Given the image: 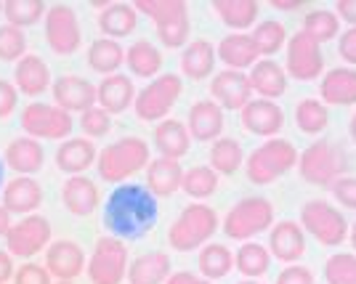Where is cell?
Wrapping results in <instances>:
<instances>
[{
	"label": "cell",
	"instance_id": "obj_1",
	"mask_svg": "<svg viewBox=\"0 0 356 284\" xmlns=\"http://www.w3.org/2000/svg\"><path fill=\"white\" fill-rule=\"evenodd\" d=\"M157 197L141 183L118 186L104 205L106 231L118 240H141L157 224Z\"/></svg>",
	"mask_w": 356,
	"mask_h": 284
},
{
	"label": "cell",
	"instance_id": "obj_2",
	"mask_svg": "<svg viewBox=\"0 0 356 284\" xmlns=\"http://www.w3.org/2000/svg\"><path fill=\"white\" fill-rule=\"evenodd\" d=\"M216 228H218L216 210L202 202H194L173 221L168 231V242L178 253H189V250H197L200 244H205L216 234Z\"/></svg>",
	"mask_w": 356,
	"mask_h": 284
},
{
	"label": "cell",
	"instance_id": "obj_3",
	"mask_svg": "<svg viewBox=\"0 0 356 284\" xmlns=\"http://www.w3.org/2000/svg\"><path fill=\"white\" fill-rule=\"evenodd\" d=\"M300 167V178L314 183V186H327L343 178V173L348 170V157L341 149V144L335 141H316L309 149L298 157Z\"/></svg>",
	"mask_w": 356,
	"mask_h": 284
},
{
	"label": "cell",
	"instance_id": "obj_4",
	"mask_svg": "<svg viewBox=\"0 0 356 284\" xmlns=\"http://www.w3.org/2000/svg\"><path fill=\"white\" fill-rule=\"evenodd\" d=\"M149 165V147L147 141L136 138V135H125L115 144H109L102 154H99V176L109 183H120L128 176H134L136 170Z\"/></svg>",
	"mask_w": 356,
	"mask_h": 284
},
{
	"label": "cell",
	"instance_id": "obj_5",
	"mask_svg": "<svg viewBox=\"0 0 356 284\" xmlns=\"http://www.w3.org/2000/svg\"><path fill=\"white\" fill-rule=\"evenodd\" d=\"M136 11L154 19L160 40L168 48H178L189 37V11L184 0H136Z\"/></svg>",
	"mask_w": 356,
	"mask_h": 284
},
{
	"label": "cell",
	"instance_id": "obj_6",
	"mask_svg": "<svg viewBox=\"0 0 356 284\" xmlns=\"http://www.w3.org/2000/svg\"><path fill=\"white\" fill-rule=\"evenodd\" d=\"M298 162V149L287 138H271L248 157V178L252 183H271Z\"/></svg>",
	"mask_w": 356,
	"mask_h": 284
},
{
	"label": "cell",
	"instance_id": "obj_7",
	"mask_svg": "<svg viewBox=\"0 0 356 284\" xmlns=\"http://www.w3.org/2000/svg\"><path fill=\"white\" fill-rule=\"evenodd\" d=\"M271 221H274V208L266 197H245L229 210V215L223 221V231L229 240L242 242L266 231Z\"/></svg>",
	"mask_w": 356,
	"mask_h": 284
},
{
	"label": "cell",
	"instance_id": "obj_8",
	"mask_svg": "<svg viewBox=\"0 0 356 284\" xmlns=\"http://www.w3.org/2000/svg\"><path fill=\"white\" fill-rule=\"evenodd\" d=\"M300 224L314 234V240L327 247H338L348 237V224L338 208H332L325 199H312L300 208Z\"/></svg>",
	"mask_w": 356,
	"mask_h": 284
},
{
	"label": "cell",
	"instance_id": "obj_9",
	"mask_svg": "<svg viewBox=\"0 0 356 284\" xmlns=\"http://www.w3.org/2000/svg\"><path fill=\"white\" fill-rule=\"evenodd\" d=\"M128 276V250L118 237H102L88 260L90 284H120Z\"/></svg>",
	"mask_w": 356,
	"mask_h": 284
},
{
	"label": "cell",
	"instance_id": "obj_10",
	"mask_svg": "<svg viewBox=\"0 0 356 284\" xmlns=\"http://www.w3.org/2000/svg\"><path fill=\"white\" fill-rule=\"evenodd\" d=\"M181 77L178 75H160L154 83H149L147 88L136 96V115L141 120L154 122L165 117L170 112V106L176 104L181 96Z\"/></svg>",
	"mask_w": 356,
	"mask_h": 284
},
{
	"label": "cell",
	"instance_id": "obj_11",
	"mask_svg": "<svg viewBox=\"0 0 356 284\" xmlns=\"http://www.w3.org/2000/svg\"><path fill=\"white\" fill-rule=\"evenodd\" d=\"M22 128L30 138H64L72 131V115L61 106L30 104L22 112Z\"/></svg>",
	"mask_w": 356,
	"mask_h": 284
},
{
	"label": "cell",
	"instance_id": "obj_12",
	"mask_svg": "<svg viewBox=\"0 0 356 284\" xmlns=\"http://www.w3.org/2000/svg\"><path fill=\"white\" fill-rule=\"evenodd\" d=\"M45 40L59 56H70L80 48V24L70 6L59 3L45 11Z\"/></svg>",
	"mask_w": 356,
	"mask_h": 284
},
{
	"label": "cell",
	"instance_id": "obj_13",
	"mask_svg": "<svg viewBox=\"0 0 356 284\" xmlns=\"http://www.w3.org/2000/svg\"><path fill=\"white\" fill-rule=\"evenodd\" d=\"M325 59H322V45L312 35L300 30L287 43V72L296 80H314L322 75Z\"/></svg>",
	"mask_w": 356,
	"mask_h": 284
},
{
	"label": "cell",
	"instance_id": "obj_14",
	"mask_svg": "<svg viewBox=\"0 0 356 284\" xmlns=\"http://www.w3.org/2000/svg\"><path fill=\"white\" fill-rule=\"evenodd\" d=\"M8 250L16 258H32L43 250L45 244L51 242V224L45 221L43 215H24L22 221H16L8 234Z\"/></svg>",
	"mask_w": 356,
	"mask_h": 284
},
{
	"label": "cell",
	"instance_id": "obj_15",
	"mask_svg": "<svg viewBox=\"0 0 356 284\" xmlns=\"http://www.w3.org/2000/svg\"><path fill=\"white\" fill-rule=\"evenodd\" d=\"M45 269L59 282H72L74 276H80L83 269H86V253H83V247L77 242H54L48 247V253H45Z\"/></svg>",
	"mask_w": 356,
	"mask_h": 284
},
{
	"label": "cell",
	"instance_id": "obj_16",
	"mask_svg": "<svg viewBox=\"0 0 356 284\" xmlns=\"http://www.w3.org/2000/svg\"><path fill=\"white\" fill-rule=\"evenodd\" d=\"M210 93L226 109H245V106L250 104L252 96L250 77L245 75V72H237V69H223V72L213 77Z\"/></svg>",
	"mask_w": 356,
	"mask_h": 284
},
{
	"label": "cell",
	"instance_id": "obj_17",
	"mask_svg": "<svg viewBox=\"0 0 356 284\" xmlns=\"http://www.w3.org/2000/svg\"><path fill=\"white\" fill-rule=\"evenodd\" d=\"M54 99H56V106H61L70 115L72 112H86L96 104V88L86 77L64 75L54 83Z\"/></svg>",
	"mask_w": 356,
	"mask_h": 284
},
{
	"label": "cell",
	"instance_id": "obj_18",
	"mask_svg": "<svg viewBox=\"0 0 356 284\" xmlns=\"http://www.w3.org/2000/svg\"><path fill=\"white\" fill-rule=\"evenodd\" d=\"M282 122V109L268 99H250V104L242 109V125L255 135H277Z\"/></svg>",
	"mask_w": 356,
	"mask_h": 284
},
{
	"label": "cell",
	"instance_id": "obj_19",
	"mask_svg": "<svg viewBox=\"0 0 356 284\" xmlns=\"http://www.w3.org/2000/svg\"><path fill=\"white\" fill-rule=\"evenodd\" d=\"M40 202H43V189L32 176H19V178L8 181V186L3 189V208L11 215L14 212L27 215L40 208Z\"/></svg>",
	"mask_w": 356,
	"mask_h": 284
},
{
	"label": "cell",
	"instance_id": "obj_20",
	"mask_svg": "<svg viewBox=\"0 0 356 284\" xmlns=\"http://www.w3.org/2000/svg\"><path fill=\"white\" fill-rule=\"evenodd\" d=\"M268 253L271 258H280L282 263H296L300 255L306 253V237H303V226L293 221H282L271 228V240H268Z\"/></svg>",
	"mask_w": 356,
	"mask_h": 284
},
{
	"label": "cell",
	"instance_id": "obj_21",
	"mask_svg": "<svg viewBox=\"0 0 356 284\" xmlns=\"http://www.w3.org/2000/svg\"><path fill=\"white\" fill-rule=\"evenodd\" d=\"M61 199L72 215L83 218V215H90L99 205V189L86 176H70L61 186Z\"/></svg>",
	"mask_w": 356,
	"mask_h": 284
},
{
	"label": "cell",
	"instance_id": "obj_22",
	"mask_svg": "<svg viewBox=\"0 0 356 284\" xmlns=\"http://www.w3.org/2000/svg\"><path fill=\"white\" fill-rule=\"evenodd\" d=\"M96 101L106 115H120L134 104V83L128 75H106L96 88Z\"/></svg>",
	"mask_w": 356,
	"mask_h": 284
},
{
	"label": "cell",
	"instance_id": "obj_23",
	"mask_svg": "<svg viewBox=\"0 0 356 284\" xmlns=\"http://www.w3.org/2000/svg\"><path fill=\"white\" fill-rule=\"evenodd\" d=\"M223 131V112L216 101H197L189 109V135L197 141H216Z\"/></svg>",
	"mask_w": 356,
	"mask_h": 284
},
{
	"label": "cell",
	"instance_id": "obj_24",
	"mask_svg": "<svg viewBox=\"0 0 356 284\" xmlns=\"http://www.w3.org/2000/svg\"><path fill=\"white\" fill-rule=\"evenodd\" d=\"M216 53L221 56L223 64H229V69H237V72H242L245 67H252L258 61V56H261L255 43H252L250 32H232V35H226Z\"/></svg>",
	"mask_w": 356,
	"mask_h": 284
},
{
	"label": "cell",
	"instance_id": "obj_25",
	"mask_svg": "<svg viewBox=\"0 0 356 284\" xmlns=\"http://www.w3.org/2000/svg\"><path fill=\"white\" fill-rule=\"evenodd\" d=\"M43 147L38 144V138H30V135H22L11 141V147L6 151V162L11 170H16L19 176H32L43 167Z\"/></svg>",
	"mask_w": 356,
	"mask_h": 284
},
{
	"label": "cell",
	"instance_id": "obj_26",
	"mask_svg": "<svg viewBox=\"0 0 356 284\" xmlns=\"http://www.w3.org/2000/svg\"><path fill=\"white\" fill-rule=\"evenodd\" d=\"M250 85L255 93H261V99L274 101L277 96H282L287 90V75L277 61H255L250 69Z\"/></svg>",
	"mask_w": 356,
	"mask_h": 284
},
{
	"label": "cell",
	"instance_id": "obj_27",
	"mask_svg": "<svg viewBox=\"0 0 356 284\" xmlns=\"http://www.w3.org/2000/svg\"><path fill=\"white\" fill-rule=\"evenodd\" d=\"M319 93L327 104H356V69L351 67L330 69L319 85Z\"/></svg>",
	"mask_w": 356,
	"mask_h": 284
},
{
	"label": "cell",
	"instance_id": "obj_28",
	"mask_svg": "<svg viewBox=\"0 0 356 284\" xmlns=\"http://www.w3.org/2000/svg\"><path fill=\"white\" fill-rule=\"evenodd\" d=\"M170 276V258L165 253H144L128 266L131 284H163Z\"/></svg>",
	"mask_w": 356,
	"mask_h": 284
},
{
	"label": "cell",
	"instance_id": "obj_29",
	"mask_svg": "<svg viewBox=\"0 0 356 284\" xmlns=\"http://www.w3.org/2000/svg\"><path fill=\"white\" fill-rule=\"evenodd\" d=\"M181 181H184V170L178 160L160 157L147 165V186L154 197H170L181 186Z\"/></svg>",
	"mask_w": 356,
	"mask_h": 284
},
{
	"label": "cell",
	"instance_id": "obj_30",
	"mask_svg": "<svg viewBox=\"0 0 356 284\" xmlns=\"http://www.w3.org/2000/svg\"><path fill=\"white\" fill-rule=\"evenodd\" d=\"M189 128H184L178 120H165L154 128V147L168 160H181L189 151Z\"/></svg>",
	"mask_w": 356,
	"mask_h": 284
},
{
	"label": "cell",
	"instance_id": "obj_31",
	"mask_svg": "<svg viewBox=\"0 0 356 284\" xmlns=\"http://www.w3.org/2000/svg\"><path fill=\"white\" fill-rule=\"evenodd\" d=\"M51 83V72L40 56H24L16 64V90L24 96H40Z\"/></svg>",
	"mask_w": 356,
	"mask_h": 284
},
{
	"label": "cell",
	"instance_id": "obj_32",
	"mask_svg": "<svg viewBox=\"0 0 356 284\" xmlns=\"http://www.w3.org/2000/svg\"><path fill=\"white\" fill-rule=\"evenodd\" d=\"M213 11L221 16L226 27L245 32L258 19V3L255 0H213Z\"/></svg>",
	"mask_w": 356,
	"mask_h": 284
},
{
	"label": "cell",
	"instance_id": "obj_33",
	"mask_svg": "<svg viewBox=\"0 0 356 284\" xmlns=\"http://www.w3.org/2000/svg\"><path fill=\"white\" fill-rule=\"evenodd\" d=\"M213 67H216V48H213L210 40L200 37V40L186 45V51L181 56L184 75L192 77V80H202V77H208L213 72Z\"/></svg>",
	"mask_w": 356,
	"mask_h": 284
},
{
	"label": "cell",
	"instance_id": "obj_34",
	"mask_svg": "<svg viewBox=\"0 0 356 284\" xmlns=\"http://www.w3.org/2000/svg\"><path fill=\"white\" fill-rule=\"evenodd\" d=\"M96 157V149L88 138H70L56 151V165L70 176H80Z\"/></svg>",
	"mask_w": 356,
	"mask_h": 284
},
{
	"label": "cell",
	"instance_id": "obj_35",
	"mask_svg": "<svg viewBox=\"0 0 356 284\" xmlns=\"http://www.w3.org/2000/svg\"><path fill=\"white\" fill-rule=\"evenodd\" d=\"M99 27L109 35V40L131 35L136 30V8L128 3H109L99 16Z\"/></svg>",
	"mask_w": 356,
	"mask_h": 284
},
{
	"label": "cell",
	"instance_id": "obj_36",
	"mask_svg": "<svg viewBox=\"0 0 356 284\" xmlns=\"http://www.w3.org/2000/svg\"><path fill=\"white\" fill-rule=\"evenodd\" d=\"M125 64L136 77H152L163 67V53L149 40H138L125 51Z\"/></svg>",
	"mask_w": 356,
	"mask_h": 284
},
{
	"label": "cell",
	"instance_id": "obj_37",
	"mask_svg": "<svg viewBox=\"0 0 356 284\" xmlns=\"http://www.w3.org/2000/svg\"><path fill=\"white\" fill-rule=\"evenodd\" d=\"M125 61V51L118 40L102 37L88 48V64L90 69L102 72V75H118V67Z\"/></svg>",
	"mask_w": 356,
	"mask_h": 284
},
{
	"label": "cell",
	"instance_id": "obj_38",
	"mask_svg": "<svg viewBox=\"0 0 356 284\" xmlns=\"http://www.w3.org/2000/svg\"><path fill=\"white\" fill-rule=\"evenodd\" d=\"M234 266L239 269L242 276H261L266 274L268 266H271V253H268L264 244H255V242H248L239 247V253L234 255Z\"/></svg>",
	"mask_w": 356,
	"mask_h": 284
},
{
	"label": "cell",
	"instance_id": "obj_39",
	"mask_svg": "<svg viewBox=\"0 0 356 284\" xmlns=\"http://www.w3.org/2000/svg\"><path fill=\"white\" fill-rule=\"evenodd\" d=\"M3 14L8 19L11 27H32L45 16L43 0H6L3 3Z\"/></svg>",
	"mask_w": 356,
	"mask_h": 284
},
{
	"label": "cell",
	"instance_id": "obj_40",
	"mask_svg": "<svg viewBox=\"0 0 356 284\" xmlns=\"http://www.w3.org/2000/svg\"><path fill=\"white\" fill-rule=\"evenodd\" d=\"M181 186L192 199H208L216 192V186H218V173L210 165H197V167H189L184 173Z\"/></svg>",
	"mask_w": 356,
	"mask_h": 284
},
{
	"label": "cell",
	"instance_id": "obj_41",
	"mask_svg": "<svg viewBox=\"0 0 356 284\" xmlns=\"http://www.w3.org/2000/svg\"><path fill=\"white\" fill-rule=\"evenodd\" d=\"M239 165H242V147L237 141L234 138H216L210 147V167L216 173L232 176Z\"/></svg>",
	"mask_w": 356,
	"mask_h": 284
},
{
	"label": "cell",
	"instance_id": "obj_42",
	"mask_svg": "<svg viewBox=\"0 0 356 284\" xmlns=\"http://www.w3.org/2000/svg\"><path fill=\"white\" fill-rule=\"evenodd\" d=\"M232 266H234V255L229 253L223 244H208V247H202V253H200V271H202V276L208 282L226 276L232 271Z\"/></svg>",
	"mask_w": 356,
	"mask_h": 284
},
{
	"label": "cell",
	"instance_id": "obj_43",
	"mask_svg": "<svg viewBox=\"0 0 356 284\" xmlns=\"http://www.w3.org/2000/svg\"><path fill=\"white\" fill-rule=\"evenodd\" d=\"M296 122L303 133H319L325 131L327 122H330V112L322 101L316 99H303L296 109Z\"/></svg>",
	"mask_w": 356,
	"mask_h": 284
},
{
	"label": "cell",
	"instance_id": "obj_44",
	"mask_svg": "<svg viewBox=\"0 0 356 284\" xmlns=\"http://www.w3.org/2000/svg\"><path fill=\"white\" fill-rule=\"evenodd\" d=\"M250 35H252V43H255V48H258V53H261V56H271V53H277L284 43V27L280 24V22H274V19L261 22Z\"/></svg>",
	"mask_w": 356,
	"mask_h": 284
},
{
	"label": "cell",
	"instance_id": "obj_45",
	"mask_svg": "<svg viewBox=\"0 0 356 284\" xmlns=\"http://www.w3.org/2000/svg\"><path fill=\"white\" fill-rule=\"evenodd\" d=\"M338 24H341L338 14H332V11H312L303 19V32L322 43V40H330V37L338 35Z\"/></svg>",
	"mask_w": 356,
	"mask_h": 284
},
{
	"label": "cell",
	"instance_id": "obj_46",
	"mask_svg": "<svg viewBox=\"0 0 356 284\" xmlns=\"http://www.w3.org/2000/svg\"><path fill=\"white\" fill-rule=\"evenodd\" d=\"M327 284H356V255L338 253L325 263Z\"/></svg>",
	"mask_w": 356,
	"mask_h": 284
},
{
	"label": "cell",
	"instance_id": "obj_47",
	"mask_svg": "<svg viewBox=\"0 0 356 284\" xmlns=\"http://www.w3.org/2000/svg\"><path fill=\"white\" fill-rule=\"evenodd\" d=\"M24 51H27V37L19 27L11 24H3L0 27V59L3 61H22L24 59Z\"/></svg>",
	"mask_w": 356,
	"mask_h": 284
},
{
	"label": "cell",
	"instance_id": "obj_48",
	"mask_svg": "<svg viewBox=\"0 0 356 284\" xmlns=\"http://www.w3.org/2000/svg\"><path fill=\"white\" fill-rule=\"evenodd\" d=\"M109 125H112V115H106L102 106H90L83 112L80 117V131L88 135V138H102L109 133Z\"/></svg>",
	"mask_w": 356,
	"mask_h": 284
},
{
	"label": "cell",
	"instance_id": "obj_49",
	"mask_svg": "<svg viewBox=\"0 0 356 284\" xmlns=\"http://www.w3.org/2000/svg\"><path fill=\"white\" fill-rule=\"evenodd\" d=\"M14 284H51V274L38 263H22L14 274Z\"/></svg>",
	"mask_w": 356,
	"mask_h": 284
},
{
	"label": "cell",
	"instance_id": "obj_50",
	"mask_svg": "<svg viewBox=\"0 0 356 284\" xmlns=\"http://www.w3.org/2000/svg\"><path fill=\"white\" fill-rule=\"evenodd\" d=\"M332 194L341 205L356 210V178H346V176L338 178L332 183Z\"/></svg>",
	"mask_w": 356,
	"mask_h": 284
},
{
	"label": "cell",
	"instance_id": "obj_51",
	"mask_svg": "<svg viewBox=\"0 0 356 284\" xmlns=\"http://www.w3.org/2000/svg\"><path fill=\"white\" fill-rule=\"evenodd\" d=\"M277 284H314V276L306 266H290L277 276Z\"/></svg>",
	"mask_w": 356,
	"mask_h": 284
},
{
	"label": "cell",
	"instance_id": "obj_52",
	"mask_svg": "<svg viewBox=\"0 0 356 284\" xmlns=\"http://www.w3.org/2000/svg\"><path fill=\"white\" fill-rule=\"evenodd\" d=\"M16 99H19L16 85H11L8 80H0V117H8L14 112Z\"/></svg>",
	"mask_w": 356,
	"mask_h": 284
},
{
	"label": "cell",
	"instance_id": "obj_53",
	"mask_svg": "<svg viewBox=\"0 0 356 284\" xmlns=\"http://www.w3.org/2000/svg\"><path fill=\"white\" fill-rule=\"evenodd\" d=\"M338 51H341L343 61L348 64H356V27L346 30L341 35V43H338Z\"/></svg>",
	"mask_w": 356,
	"mask_h": 284
},
{
	"label": "cell",
	"instance_id": "obj_54",
	"mask_svg": "<svg viewBox=\"0 0 356 284\" xmlns=\"http://www.w3.org/2000/svg\"><path fill=\"white\" fill-rule=\"evenodd\" d=\"M165 284H213V282L200 279V276H194V274H189V271H178V274H170Z\"/></svg>",
	"mask_w": 356,
	"mask_h": 284
},
{
	"label": "cell",
	"instance_id": "obj_55",
	"mask_svg": "<svg viewBox=\"0 0 356 284\" xmlns=\"http://www.w3.org/2000/svg\"><path fill=\"white\" fill-rule=\"evenodd\" d=\"M14 260H11V255L6 253V250H0V284H6L11 276H14Z\"/></svg>",
	"mask_w": 356,
	"mask_h": 284
},
{
	"label": "cell",
	"instance_id": "obj_56",
	"mask_svg": "<svg viewBox=\"0 0 356 284\" xmlns=\"http://www.w3.org/2000/svg\"><path fill=\"white\" fill-rule=\"evenodd\" d=\"M338 16L356 27V0H338Z\"/></svg>",
	"mask_w": 356,
	"mask_h": 284
},
{
	"label": "cell",
	"instance_id": "obj_57",
	"mask_svg": "<svg viewBox=\"0 0 356 284\" xmlns=\"http://www.w3.org/2000/svg\"><path fill=\"white\" fill-rule=\"evenodd\" d=\"M11 226H14L11 224V212H8L6 208H0V237H6Z\"/></svg>",
	"mask_w": 356,
	"mask_h": 284
},
{
	"label": "cell",
	"instance_id": "obj_58",
	"mask_svg": "<svg viewBox=\"0 0 356 284\" xmlns=\"http://www.w3.org/2000/svg\"><path fill=\"white\" fill-rule=\"evenodd\" d=\"M277 8H298L300 6V0H271Z\"/></svg>",
	"mask_w": 356,
	"mask_h": 284
},
{
	"label": "cell",
	"instance_id": "obj_59",
	"mask_svg": "<svg viewBox=\"0 0 356 284\" xmlns=\"http://www.w3.org/2000/svg\"><path fill=\"white\" fill-rule=\"evenodd\" d=\"M351 138L356 141V115H354V120H351Z\"/></svg>",
	"mask_w": 356,
	"mask_h": 284
},
{
	"label": "cell",
	"instance_id": "obj_60",
	"mask_svg": "<svg viewBox=\"0 0 356 284\" xmlns=\"http://www.w3.org/2000/svg\"><path fill=\"white\" fill-rule=\"evenodd\" d=\"M351 244H354V250H356V224H354V228H351Z\"/></svg>",
	"mask_w": 356,
	"mask_h": 284
},
{
	"label": "cell",
	"instance_id": "obj_61",
	"mask_svg": "<svg viewBox=\"0 0 356 284\" xmlns=\"http://www.w3.org/2000/svg\"><path fill=\"white\" fill-rule=\"evenodd\" d=\"M237 284H261V282H255V279H245V282H237Z\"/></svg>",
	"mask_w": 356,
	"mask_h": 284
},
{
	"label": "cell",
	"instance_id": "obj_62",
	"mask_svg": "<svg viewBox=\"0 0 356 284\" xmlns=\"http://www.w3.org/2000/svg\"><path fill=\"white\" fill-rule=\"evenodd\" d=\"M0 189H3V162H0Z\"/></svg>",
	"mask_w": 356,
	"mask_h": 284
},
{
	"label": "cell",
	"instance_id": "obj_63",
	"mask_svg": "<svg viewBox=\"0 0 356 284\" xmlns=\"http://www.w3.org/2000/svg\"><path fill=\"white\" fill-rule=\"evenodd\" d=\"M56 284H72V282H56Z\"/></svg>",
	"mask_w": 356,
	"mask_h": 284
},
{
	"label": "cell",
	"instance_id": "obj_64",
	"mask_svg": "<svg viewBox=\"0 0 356 284\" xmlns=\"http://www.w3.org/2000/svg\"><path fill=\"white\" fill-rule=\"evenodd\" d=\"M0 11H3V3H0Z\"/></svg>",
	"mask_w": 356,
	"mask_h": 284
}]
</instances>
